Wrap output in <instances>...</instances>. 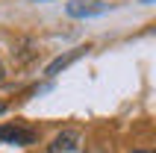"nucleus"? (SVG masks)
Listing matches in <instances>:
<instances>
[{
  "label": "nucleus",
  "instance_id": "1",
  "mask_svg": "<svg viewBox=\"0 0 156 153\" xmlns=\"http://www.w3.org/2000/svg\"><path fill=\"white\" fill-rule=\"evenodd\" d=\"M35 138H38V130L27 127V124H3L0 127V141H6V144L27 147V144H35Z\"/></svg>",
  "mask_w": 156,
  "mask_h": 153
},
{
  "label": "nucleus",
  "instance_id": "2",
  "mask_svg": "<svg viewBox=\"0 0 156 153\" xmlns=\"http://www.w3.org/2000/svg\"><path fill=\"white\" fill-rule=\"evenodd\" d=\"M47 153H83V133L80 130H62L50 141Z\"/></svg>",
  "mask_w": 156,
  "mask_h": 153
},
{
  "label": "nucleus",
  "instance_id": "3",
  "mask_svg": "<svg viewBox=\"0 0 156 153\" xmlns=\"http://www.w3.org/2000/svg\"><path fill=\"white\" fill-rule=\"evenodd\" d=\"M106 9H109V3H103V0H91V3H71V6H68V15H71V18H94V15H103Z\"/></svg>",
  "mask_w": 156,
  "mask_h": 153
},
{
  "label": "nucleus",
  "instance_id": "4",
  "mask_svg": "<svg viewBox=\"0 0 156 153\" xmlns=\"http://www.w3.org/2000/svg\"><path fill=\"white\" fill-rule=\"evenodd\" d=\"M83 53H86V47H77V50H71V53H65V56H59V59H53L50 65H47V71H44V74H47V76H56L62 68H68L71 62H77Z\"/></svg>",
  "mask_w": 156,
  "mask_h": 153
},
{
  "label": "nucleus",
  "instance_id": "5",
  "mask_svg": "<svg viewBox=\"0 0 156 153\" xmlns=\"http://www.w3.org/2000/svg\"><path fill=\"white\" fill-rule=\"evenodd\" d=\"M3 112H6V103H0V115H3Z\"/></svg>",
  "mask_w": 156,
  "mask_h": 153
},
{
  "label": "nucleus",
  "instance_id": "6",
  "mask_svg": "<svg viewBox=\"0 0 156 153\" xmlns=\"http://www.w3.org/2000/svg\"><path fill=\"white\" fill-rule=\"evenodd\" d=\"M0 83H3V62H0Z\"/></svg>",
  "mask_w": 156,
  "mask_h": 153
},
{
  "label": "nucleus",
  "instance_id": "7",
  "mask_svg": "<svg viewBox=\"0 0 156 153\" xmlns=\"http://www.w3.org/2000/svg\"><path fill=\"white\" fill-rule=\"evenodd\" d=\"M136 153H147V150H136Z\"/></svg>",
  "mask_w": 156,
  "mask_h": 153
}]
</instances>
